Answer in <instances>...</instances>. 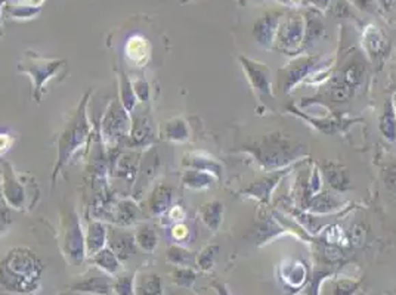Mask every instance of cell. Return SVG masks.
I'll return each mask as SVG.
<instances>
[{
	"mask_svg": "<svg viewBox=\"0 0 396 295\" xmlns=\"http://www.w3.org/2000/svg\"><path fill=\"white\" fill-rule=\"evenodd\" d=\"M42 273L40 258L18 248L0 263V288L11 294H33L40 287Z\"/></svg>",
	"mask_w": 396,
	"mask_h": 295,
	"instance_id": "6da1fadb",
	"label": "cell"
},
{
	"mask_svg": "<svg viewBox=\"0 0 396 295\" xmlns=\"http://www.w3.org/2000/svg\"><path fill=\"white\" fill-rule=\"evenodd\" d=\"M278 43L285 49H296L305 40V20L302 16H289L280 23Z\"/></svg>",
	"mask_w": 396,
	"mask_h": 295,
	"instance_id": "7a4b0ae2",
	"label": "cell"
},
{
	"mask_svg": "<svg viewBox=\"0 0 396 295\" xmlns=\"http://www.w3.org/2000/svg\"><path fill=\"white\" fill-rule=\"evenodd\" d=\"M280 14L271 12L261 18L259 21L254 25V39L259 42L262 46H269L274 40V36L277 34L280 27Z\"/></svg>",
	"mask_w": 396,
	"mask_h": 295,
	"instance_id": "3957f363",
	"label": "cell"
},
{
	"mask_svg": "<svg viewBox=\"0 0 396 295\" xmlns=\"http://www.w3.org/2000/svg\"><path fill=\"white\" fill-rule=\"evenodd\" d=\"M111 290L113 283L104 275H90L76 285H72V291L95 295H108Z\"/></svg>",
	"mask_w": 396,
	"mask_h": 295,
	"instance_id": "277c9868",
	"label": "cell"
},
{
	"mask_svg": "<svg viewBox=\"0 0 396 295\" xmlns=\"http://www.w3.org/2000/svg\"><path fill=\"white\" fill-rule=\"evenodd\" d=\"M135 295H163V285L155 273H144L135 282Z\"/></svg>",
	"mask_w": 396,
	"mask_h": 295,
	"instance_id": "5b68a950",
	"label": "cell"
},
{
	"mask_svg": "<svg viewBox=\"0 0 396 295\" xmlns=\"http://www.w3.org/2000/svg\"><path fill=\"white\" fill-rule=\"evenodd\" d=\"M111 250L118 257V260H127L135 253V241L129 234H113L111 239Z\"/></svg>",
	"mask_w": 396,
	"mask_h": 295,
	"instance_id": "8992f818",
	"label": "cell"
},
{
	"mask_svg": "<svg viewBox=\"0 0 396 295\" xmlns=\"http://www.w3.org/2000/svg\"><path fill=\"white\" fill-rule=\"evenodd\" d=\"M94 263L99 267L101 270L108 273V275H116L120 270V260L118 257L114 254L113 250H108V248H103L96 254H94Z\"/></svg>",
	"mask_w": 396,
	"mask_h": 295,
	"instance_id": "52a82bcc",
	"label": "cell"
},
{
	"mask_svg": "<svg viewBox=\"0 0 396 295\" xmlns=\"http://www.w3.org/2000/svg\"><path fill=\"white\" fill-rule=\"evenodd\" d=\"M380 130L386 139H396V114L392 100H388V102L384 104V113L380 118Z\"/></svg>",
	"mask_w": 396,
	"mask_h": 295,
	"instance_id": "ba28073f",
	"label": "cell"
},
{
	"mask_svg": "<svg viewBox=\"0 0 396 295\" xmlns=\"http://www.w3.org/2000/svg\"><path fill=\"white\" fill-rule=\"evenodd\" d=\"M324 33V23L317 12H308L305 20V42L308 44L314 43Z\"/></svg>",
	"mask_w": 396,
	"mask_h": 295,
	"instance_id": "9c48e42d",
	"label": "cell"
},
{
	"mask_svg": "<svg viewBox=\"0 0 396 295\" xmlns=\"http://www.w3.org/2000/svg\"><path fill=\"white\" fill-rule=\"evenodd\" d=\"M244 68H247L248 76H250L253 85L259 89L261 92L268 94L269 92V80L266 77V70L259 67V64H253L250 61H244Z\"/></svg>",
	"mask_w": 396,
	"mask_h": 295,
	"instance_id": "30bf717a",
	"label": "cell"
},
{
	"mask_svg": "<svg viewBox=\"0 0 396 295\" xmlns=\"http://www.w3.org/2000/svg\"><path fill=\"white\" fill-rule=\"evenodd\" d=\"M127 55L133 62L144 64L148 59V43L141 37H135L127 44Z\"/></svg>",
	"mask_w": 396,
	"mask_h": 295,
	"instance_id": "8fae6325",
	"label": "cell"
},
{
	"mask_svg": "<svg viewBox=\"0 0 396 295\" xmlns=\"http://www.w3.org/2000/svg\"><path fill=\"white\" fill-rule=\"evenodd\" d=\"M105 241V230L101 225H92L88 236V251L90 254H96L103 250Z\"/></svg>",
	"mask_w": 396,
	"mask_h": 295,
	"instance_id": "7c38bea8",
	"label": "cell"
},
{
	"mask_svg": "<svg viewBox=\"0 0 396 295\" xmlns=\"http://www.w3.org/2000/svg\"><path fill=\"white\" fill-rule=\"evenodd\" d=\"M135 282L133 273L120 275L113 283V291L116 295H135Z\"/></svg>",
	"mask_w": 396,
	"mask_h": 295,
	"instance_id": "4fadbf2b",
	"label": "cell"
},
{
	"mask_svg": "<svg viewBox=\"0 0 396 295\" xmlns=\"http://www.w3.org/2000/svg\"><path fill=\"white\" fill-rule=\"evenodd\" d=\"M222 204L219 202H211V204L206 206L204 208V220L210 227L216 229L220 223V217H222Z\"/></svg>",
	"mask_w": 396,
	"mask_h": 295,
	"instance_id": "5bb4252c",
	"label": "cell"
},
{
	"mask_svg": "<svg viewBox=\"0 0 396 295\" xmlns=\"http://www.w3.org/2000/svg\"><path fill=\"white\" fill-rule=\"evenodd\" d=\"M137 244L145 251H153L155 245H157V236L153 232L151 227H144L137 234Z\"/></svg>",
	"mask_w": 396,
	"mask_h": 295,
	"instance_id": "9a60e30c",
	"label": "cell"
},
{
	"mask_svg": "<svg viewBox=\"0 0 396 295\" xmlns=\"http://www.w3.org/2000/svg\"><path fill=\"white\" fill-rule=\"evenodd\" d=\"M351 94H352V86H349L343 79L336 80L333 83V86H331V96H333V99L337 100V102L349 99Z\"/></svg>",
	"mask_w": 396,
	"mask_h": 295,
	"instance_id": "2e32d148",
	"label": "cell"
},
{
	"mask_svg": "<svg viewBox=\"0 0 396 295\" xmlns=\"http://www.w3.org/2000/svg\"><path fill=\"white\" fill-rule=\"evenodd\" d=\"M168 258L170 263L176 266H188L191 264V260H192L189 253L181 250V248H170V250L168 251Z\"/></svg>",
	"mask_w": 396,
	"mask_h": 295,
	"instance_id": "e0dca14e",
	"label": "cell"
},
{
	"mask_svg": "<svg viewBox=\"0 0 396 295\" xmlns=\"http://www.w3.org/2000/svg\"><path fill=\"white\" fill-rule=\"evenodd\" d=\"M362 79V67L359 66V64H352V66H349L346 70H345V74H343V80L347 83L349 86H355L358 85L359 81H361Z\"/></svg>",
	"mask_w": 396,
	"mask_h": 295,
	"instance_id": "ac0fdd59",
	"label": "cell"
},
{
	"mask_svg": "<svg viewBox=\"0 0 396 295\" xmlns=\"http://www.w3.org/2000/svg\"><path fill=\"white\" fill-rule=\"evenodd\" d=\"M174 282H176L178 285H182V287H189V285L194 282L196 279V275L194 272H191L189 269H179L174 272Z\"/></svg>",
	"mask_w": 396,
	"mask_h": 295,
	"instance_id": "d6986e66",
	"label": "cell"
},
{
	"mask_svg": "<svg viewBox=\"0 0 396 295\" xmlns=\"http://www.w3.org/2000/svg\"><path fill=\"white\" fill-rule=\"evenodd\" d=\"M330 182L331 184H333L334 188L337 189H345L347 186V178H346V174L343 171H331L330 174Z\"/></svg>",
	"mask_w": 396,
	"mask_h": 295,
	"instance_id": "ffe728a7",
	"label": "cell"
},
{
	"mask_svg": "<svg viewBox=\"0 0 396 295\" xmlns=\"http://www.w3.org/2000/svg\"><path fill=\"white\" fill-rule=\"evenodd\" d=\"M373 31H370L367 34V37H365V40H367V44L370 46V49L373 51V52H379V49H380V42H383L382 40V36L379 34V31H375L377 29H371Z\"/></svg>",
	"mask_w": 396,
	"mask_h": 295,
	"instance_id": "44dd1931",
	"label": "cell"
},
{
	"mask_svg": "<svg viewBox=\"0 0 396 295\" xmlns=\"http://www.w3.org/2000/svg\"><path fill=\"white\" fill-rule=\"evenodd\" d=\"M351 2L364 12L375 14V3L373 2V0H351Z\"/></svg>",
	"mask_w": 396,
	"mask_h": 295,
	"instance_id": "7402d4cb",
	"label": "cell"
},
{
	"mask_svg": "<svg viewBox=\"0 0 396 295\" xmlns=\"http://www.w3.org/2000/svg\"><path fill=\"white\" fill-rule=\"evenodd\" d=\"M349 5L345 2V0H334L333 3V14L337 16H342L346 15L349 12Z\"/></svg>",
	"mask_w": 396,
	"mask_h": 295,
	"instance_id": "603a6c76",
	"label": "cell"
},
{
	"mask_svg": "<svg viewBox=\"0 0 396 295\" xmlns=\"http://www.w3.org/2000/svg\"><path fill=\"white\" fill-rule=\"evenodd\" d=\"M386 182H388V186L391 189H396V167H392L388 173V179H386Z\"/></svg>",
	"mask_w": 396,
	"mask_h": 295,
	"instance_id": "cb8c5ba5",
	"label": "cell"
},
{
	"mask_svg": "<svg viewBox=\"0 0 396 295\" xmlns=\"http://www.w3.org/2000/svg\"><path fill=\"white\" fill-rule=\"evenodd\" d=\"M377 2H379L386 11H393V9H396V0H377Z\"/></svg>",
	"mask_w": 396,
	"mask_h": 295,
	"instance_id": "d4e9b609",
	"label": "cell"
},
{
	"mask_svg": "<svg viewBox=\"0 0 396 295\" xmlns=\"http://www.w3.org/2000/svg\"><path fill=\"white\" fill-rule=\"evenodd\" d=\"M352 234H354V239H355V241H356L358 244H359V242H362V238H364V230H362V227H361V226L356 225Z\"/></svg>",
	"mask_w": 396,
	"mask_h": 295,
	"instance_id": "484cf974",
	"label": "cell"
},
{
	"mask_svg": "<svg viewBox=\"0 0 396 295\" xmlns=\"http://www.w3.org/2000/svg\"><path fill=\"white\" fill-rule=\"evenodd\" d=\"M330 2L331 0H311V3L315 5L319 9H326L327 6H330Z\"/></svg>",
	"mask_w": 396,
	"mask_h": 295,
	"instance_id": "4316f807",
	"label": "cell"
},
{
	"mask_svg": "<svg viewBox=\"0 0 396 295\" xmlns=\"http://www.w3.org/2000/svg\"><path fill=\"white\" fill-rule=\"evenodd\" d=\"M174 230H176V232H173V235L176 236V238H179V239L182 238V235H185V234H187V229L183 227V226H178V227L174 229Z\"/></svg>",
	"mask_w": 396,
	"mask_h": 295,
	"instance_id": "83f0119b",
	"label": "cell"
},
{
	"mask_svg": "<svg viewBox=\"0 0 396 295\" xmlns=\"http://www.w3.org/2000/svg\"><path fill=\"white\" fill-rule=\"evenodd\" d=\"M6 146H8V139L2 135V136H0V152L5 151Z\"/></svg>",
	"mask_w": 396,
	"mask_h": 295,
	"instance_id": "f1b7e54d",
	"label": "cell"
},
{
	"mask_svg": "<svg viewBox=\"0 0 396 295\" xmlns=\"http://www.w3.org/2000/svg\"><path fill=\"white\" fill-rule=\"evenodd\" d=\"M291 2H299V0H291Z\"/></svg>",
	"mask_w": 396,
	"mask_h": 295,
	"instance_id": "f546056e",
	"label": "cell"
}]
</instances>
